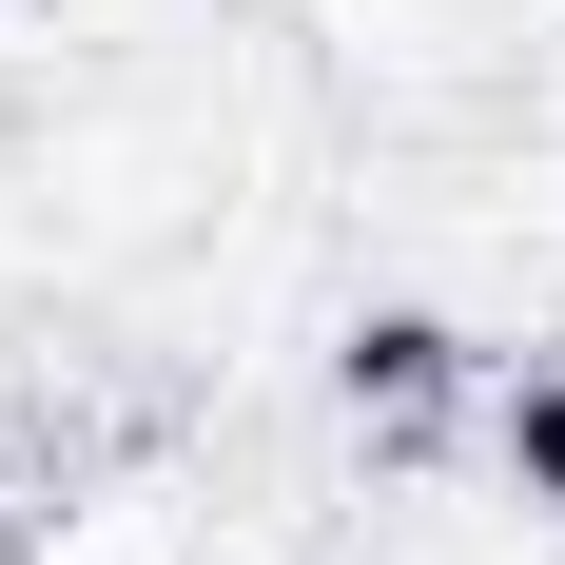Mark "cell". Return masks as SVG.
Segmentation results:
<instances>
[{
	"mask_svg": "<svg viewBox=\"0 0 565 565\" xmlns=\"http://www.w3.org/2000/svg\"><path fill=\"white\" fill-rule=\"evenodd\" d=\"M292 40L332 58L371 117H468L488 78H508L526 20H508V0H292Z\"/></svg>",
	"mask_w": 565,
	"mask_h": 565,
	"instance_id": "cell-1",
	"label": "cell"
},
{
	"mask_svg": "<svg viewBox=\"0 0 565 565\" xmlns=\"http://www.w3.org/2000/svg\"><path fill=\"white\" fill-rule=\"evenodd\" d=\"M40 565H215V508H195V468H175L157 429H117V449L58 488Z\"/></svg>",
	"mask_w": 565,
	"mask_h": 565,
	"instance_id": "cell-2",
	"label": "cell"
},
{
	"mask_svg": "<svg viewBox=\"0 0 565 565\" xmlns=\"http://www.w3.org/2000/svg\"><path fill=\"white\" fill-rule=\"evenodd\" d=\"M508 468L565 508V371H526V391H508Z\"/></svg>",
	"mask_w": 565,
	"mask_h": 565,
	"instance_id": "cell-3",
	"label": "cell"
}]
</instances>
